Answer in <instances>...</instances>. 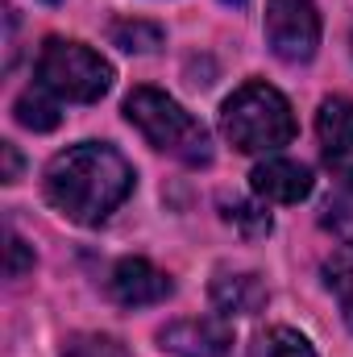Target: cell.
<instances>
[{"label":"cell","instance_id":"cell-19","mask_svg":"<svg viewBox=\"0 0 353 357\" xmlns=\"http://www.w3.org/2000/svg\"><path fill=\"white\" fill-rule=\"evenodd\" d=\"M0 154H4V183H17V175H21V158H17V146H0Z\"/></svg>","mask_w":353,"mask_h":357},{"label":"cell","instance_id":"cell-15","mask_svg":"<svg viewBox=\"0 0 353 357\" xmlns=\"http://www.w3.org/2000/svg\"><path fill=\"white\" fill-rule=\"evenodd\" d=\"M63 357H129V349L104 333H75L63 341Z\"/></svg>","mask_w":353,"mask_h":357},{"label":"cell","instance_id":"cell-9","mask_svg":"<svg viewBox=\"0 0 353 357\" xmlns=\"http://www.w3.org/2000/svg\"><path fill=\"white\" fill-rule=\"evenodd\" d=\"M250 178H254V191L274 204H299L312 195V171L303 162H291V158H266L254 167Z\"/></svg>","mask_w":353,"mask_h":357},{"label":"cell","instance_id":"cell-2","mask_svg":"<svg viewBox=\"0 0 353 357\" xmlns=\"http://www.w3.org/2000/svg\"><path fill=\"white\" fill-rule=\"evenodd\" d=\"M125 116H129V125H137L146 133L150 146L175 154L179 162H187V167L212 162V137H208V129L179 100H171L167 91L133 88L125 96Z\"/></svg>","mask_w":353,"mask_h":357},{"label":"cell","instance_id":"cell-4","mask_svg":"<svg viewBox=\"0 0 353 357\" xmlns=\"http://www.w3.org/2000/svg\"><path fill=\"white\" fill-rule=\"evenodd\" d=\"M38 84L71 104H96L112 88V67L84 42L46 38L38 54Z\"/></svg>","mask_w":353,"mask_h":357},{"label":"cell","instance_id":"cell-17","mask_svg":"<svg viewBox=\"0 0 353 357\" xmlns=\"http://www.w3.org/2000/svg\"><path fill=\"white\" fill-rule=\"evenodd\" d=\"M329 216H324V225L345 241L353 250V195H337V199H329V208H324Z\"/></svg>","mask_w":353,"mask_h":357},{"label":"cell","instance_id":"cell-11","mask_svg":"<svg viewBox=\"0 0 353 357\" xmlns=\"http://www.w3.org/2000/svg\"><path fill=\"white\" fill-rule=\"evenodd\" d=\"M324 282H329V291L337 295V303H341V316H345V324H350L353 333V250H337L329 262H324Z\"/></svg>","mask_w":353,"mask_h":357},{"label":"cell","instance_id":"cell-10","mask_svg":"<svg viewBox=\"0 0 353 357\" xmlns=\"http://www.w3.org/2000/svg\"><path fill=\"white\" fill-rule=\"evenodd\" d=\"M212 303L225 312V316H258L266 307V287L258 274L241 270V274H216L212 282Z\"/></svg>","mask_w":353,"mask_h":357},{"label":"cell","instance_id":"cell-14","mask_svg":"<svg viewBox=\"0 0 353 357\" xmlns=\"http://www.w3.org/2000/svg\"><path fill=\"white\" fill-rule=\"evenodd\" d=\"M108 33H112V46H121L129 54H150L163 46V29L154 21H117Z\"/></svg>","mask_w":353,"mask_h":357},{"label":"cell","instance_id":"cell-1","mask_svg":"<svg viewBox=\"0 0 353 357\" xmlns=\"http://www.w3.org/2000/svg\"><path fill=\"white\" fill-rule=\"evenodd\" d=\"M133 191V167L100 142L71 146L46 167V199L75 225L108 220Z\"/></svg>","mask_w":353,"mask_h":357},{"label":"cell","instance_id":"cell-16","mask_svg":"<svg viewBox=\"0 0 353 357\" xmlns=\"http://www.w3.org/2000/svg\"><path fill=\"white\" fill-rule=\"evenodd\" d=\"M225 220L237 225L241 237H266V233H270V212L258 208V204H250V199H233V204H225Z\"/></svg>","mask_w":353,"mask_h":357},{"label":"cell","instance_id":"cell-3","mask_svg":"<svg viewBox=\"0 0 353 357\" xmlns=\"http://www.w3.org/2000/svg\"><path fill=\"white\" fill-rule=\"evenodd\" d=\"M220 129L237 150L266 154V150H278L295 137V116H291V104L283 91L254 79V84H241L225 100Z\"/></svg>","mask_w":353,"mask_h":357},{"label":"cell","instance_id":"cell-12","mask_svg":"<svg viewBox=\"0 0 353 357\" xmlns=\"http://www.w3.org/2000/svg\"><path fill=\"white\" fill-rule=\"evenodd\" d=\"M17 121H21L25 129H33V133H46V129H54L63 116H59V104L50 100V91L42 88V84H33V91H25V96L17 100Z\"/></svg>","mask_w":353,"mask_h":357},{"label":"cell","instance_id":"cell-6","mask_svg":"<svg viewBox=\"0 0 353 357\" xmlns=\"http://www.w3.org/2000/svg\"><path fill=\"white\" fill-rule=\"evenodd\" d=\"M158 345L175 357H225L233 349V324L225 316H187L158 333Z\"/></svg>","mask_w":353,"mask_h":357},{"label":"cell","instance_id":"cell-7","mask_svg":"<svg viewBox=\"0 0 353 357\" xmlns=\"http://www.w3.org/2000/svg\"><path fill=\"white\" fill-rule=\"evenodd\" d=\"M316 137L329 171L341 178H353V100L329 96L316 112Z\"/></svg>","mask_w":353,"mask_h":357},{"label":"cell","instance_id":"cell-8","mask_svg":"<svg viewBox=\"0 0 353 357\" xmlns=\"http://www.w3.org/2000/svg\"><path fill=\"white\" fill-rule=\"evenodd\" d=\"M108 295L121 307H150L171 295V278L146 258H121L108 274Z\"/></svg>","mask_w":353,"mask_h":357},{"label":"cell","instance_id":"cell-13","mask_svg":"<svg viewBox=\"0 0 353 357\" xmlns=\"http://www.w3.org/2000/svg\"><path fill=\"white\" fill-rule=\"evenodd\" d=\"M250 357H316V349L295 333V328H266L258 333V341H254V349Z\"/></svg>","mask_w":353,"mask_h":357},{"label":"cell","instance_id":"cell-20","mask_svg":"<svg viewBox=\"0 0 353 357\" xmlns=\"http://www.w3.org/2000/svg\"><path fill=\"white\" fill-rule=\"evenodd\" d=\"M229 4H241V0H229Z\"/></svg>","mask_w":353,"mask_h":357},{"label":"cell","instance_id":"cell-5","mask_svg":"<svg viewBox=\"0 0 353 357\" xmlns=\"http://www.w3.org/2000/svg\"><path fill=\"white\" fill-rule=\"evenodd\" d=\"M266 42L283 63H308L320 46L316 0H270L266 4Z\"/></svg>","mask_w":353,"mask_h":357},{"label":"cell","instance_id":"cell-18","mask_svg":"<svg viewBox=\"0 0 353 357\" xmlns=\"http://www.w3.org/2000/svg\"><path fill=\"white\" fill-rule=\"evenodd\" d=\"M29 266H33V250L17 233H8V278H21Z\"/></svg>","mask_w":353,"mask_h":357}]
</instances>
